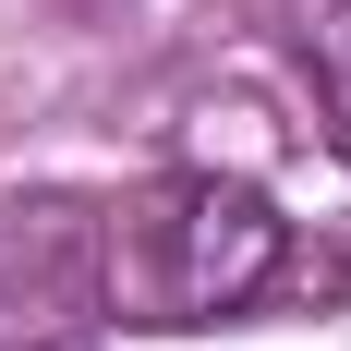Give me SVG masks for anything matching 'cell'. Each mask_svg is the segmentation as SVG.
<instances>
[{"label":"cell","instance_id":"cell-1","mask_svg":"<svg viewBox=\"0 0 351 351\" xmlns=\"http://www.w3.org/2000/svg\"><path fill=\"white\" fill-rule=\"evenodd\" d=\"M279 254H291V230L254 182H170V194H145L121 218L109 279L145 327H206V315H243L279 279Z\"/></svg>","mask_w":351,"mask_h":351},{"label":"cell","instance_id":"cell-2","mask_svg":"<svg viewBox=\"0 0 351 351\" xmlns=\"http://www.w3.org/2000/svg\"><path fill=\"white\" fill-rule=\"evenodd\" d=\"M303 49H315V97H327V134L351 145V0H327L315 25H303Z\"/></svg>","mask_w":351,"mask_h":351},{"label":"cell","instance_id":"cell-3","mask_svg":"<svg viewBox=\"0 0 351 351\" xmlns=\"http://www.w3.org/2000/svg\"><path fill=\"white\" fill-rule=\"evenodd\" d=\"M61 351H85V339H61Z\"/></svg>","mask_w":351,"mask_h":351}]
</instances>
